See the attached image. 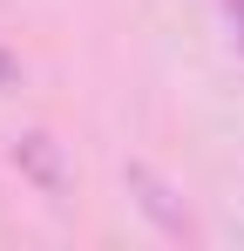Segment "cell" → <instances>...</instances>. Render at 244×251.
I'll return each mask as SVG.
<instances>
[{
  "label": "cell",
  "mask_w": 244,
  "mask_h": 251,
  "mask_svg": "<svg viewBox=\"0 0 244 251\" xmlns=\"http://www.w3.org/2000/svg\"><path fill=\"white\" fill-rule=\"evenodd\" d=\"M14 82V54H7V48H0V88Z\"/></svg>",
  "instance_id": "2"
},
{
  "label": "cell",
  "mask_w": 244,
  "mask_h": 251,
  "mask_svg": "<svg viewBox=\"0 0 244 251\" xmlns=\"http://www.w3.org/2000/svg\"><path fill=\"white\" fill-rule=\"evenodd\" d=\"M224 14H231V27H238V41H244V0H224Z\"/></svg>",
  "instance_id": "1"
}]
</instances>
